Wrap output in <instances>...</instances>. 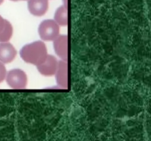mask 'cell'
I'll return each instance as SVG.
<instances>
[{
	"label": "cell",
	"instance_id": "30bf717a",
	"mask_svg": "<svg viewBox=\"0 0 151 141\" xmlns=\"http://www.w3.org/2000/svg\"><path fill=\"white\" fill-rule=\"evenodd\" d=\"M13 28L10 21L5 19L4 26L0 32V42H7L13 36Z\"/></svg>",
	"mask_w": 151,
	"mask_h": 141
},
{
	"label": "cell",
	"instance_id": "3957f363",
	"mask_svg": "<svg viewBox=\"0 0 151 141\" xmlns=\"http://www.w3.org/2000/svg\"><path fill=\"white\" fill-rule=\"evenodd\" d=\"M7 84L13 89H24L27 85V76L23 70L12 69L6 73Z\"/></svg>",
	"mask_w": 151,
	"mask_h": 141
},
{
	"label": "cell",
	"instance_id": "52a82bcc",
	"mask_svg": "<svg viewBox=\"0 0 151 141\" xmlns=\"http://www.w3.org/2000/svg\"><path fill=\"white\" fill-rule=\"evenodd\" d=\"M28 10L35 16H42L49 8L48 0H28Z\"/></svg>",
	"mask_w": 151,
	"mask_h": 141
},
{
	"label": "cell",
	"instance_id": "8fae6325",
	"mask_svg": "<svg viewBox=\"0 0 151 141\" xmlns=\"http://www.w3.org/2000/svg\"><path fill=\"white\" fill-rule=\"evenodd\" d=\"M6 73H7V70H6L5 66L4 63L0 61V83L5 79Z\"/></svg>",
	"mask_w": 151,
	"mask_h": 141
},
{
	"label": "cell",
	"instance_id": "5bb4252c",
	"mask_svg": "<svg viewBox=\"0 0 151 141\" xmlns=\"http://www.w3.org/2000/svg\"><path fill=\"white\" fill-rule=\"evenodd\" d=\"M10 1H26V0H10Z\"/></svg>",
	"mask_w": 151,
	"mask_h": 141
},
{
	"label": "cell",
	"instance_id": "277c9868",
	"mask_svg": "<svg viewBox=\"0 0 151 141\" xmlns=\"http://www.w3.org/2000/svg\"><path fill=\"white\" fill-rule=\"evenodd\" d=\"M58 64V61L55 58V57H54L53 55H50V54H47L45 60L41 64L36 66L38 72L41 75L44 76H51L55 73Z\"/></svg>",
	"mask_w": 151,
	"mask_h": 141
},
{
	"label": "cell",
	"instance_id": "7a4b0ae2",
	"mask_svg": "<svg viewBox=\"0 0 151 141\" xmlns=\"http://www.w3.org/2000/svg\"><path fill=\"white\" fill-rule=\"evenodd\" d=\"M38 34L43 41H53L60 34L59 25L55 20L43 21L38 26Z\"/></svg>",
	"mask_w": 151,
	"mask_h": 141
},
{
	"label": "cell",
	"instance_id": "ba28073f",
	"mask_svg": "<svg viewBox=\"0 0 151 141\" xmlns=\"http://www.w3.org/2000/svg\"><path fill=\"white\" fill-rule=\"evenodd\" d=\"M17 54L16 48L10 43L0 42V61L1 63H11Z\"/></svg>",
	"mask_w": 151,
	"mask_h": 141
},
{
	"label": "cell",
	"instance_id": "5b68a950",
	"mask_svg": "<svg viewBox=\"0 0 151 141\" xmlns=\"http://www.w3.org/2000/svg\"><path fill=\"white\" fill-rule=\"evenodd\" d=\"M53 46L56 54L63 61L68 60V36L59 35L54 40Z\"/></svg>",
	"mask_w": 151,
	"mask_h": 141
},
{
	"label": "cell",
	"instance_id": "4fadbf2b",
	"mask_svg": "<svg viewBox=\"0 0 151 141\" xmlns=\"http://www.w3.org/2000/svg\"><path fill=\"white\" fill-rule=\"evenodd\" d=\"M62 1H63V5L66 6V7H67V6H68V0H62Z\"/></svg>",
	"mask_w": 151,
	"mask_h": 141
},
{
	"label": "cell",
	"instance_id": "6da1fadb",
	"mask_svg": "<svg viewBox=\"0 0 151 141\" xmlns=\"http://www.w3.org/2000/svg\"><path fill=\"white\" fill-rule=\"evenodd\" d=\"M47 48L43 41H35L27 44L20 51V56L22 60L29 64H41L47 56Z\"/></svg>",
	"mask_w": 151,
	"mask_h": 141
},
{
	"label": "cell",
	"instance_id": "8992f818",
	"mask_svg": "<svg viewBox=\"0 0 151 141\" xmlns=\"http://www.w3.org/2000/svg\"><path fill=\"white\" fill-rule=\"evenodd\" d=\"M55 79L58 87L63 89L68 88V65L67 62L60 60L58 61L55 73Z\"/></svg>",
	"mask_w": 151,
	"mask_h": 141
},
{
	"label": "cell",
	"instance_id": "9a60e30c",
	"mask_svg": "<svg viewBox=\"0 0 151 141\" xmlns=\"http://www.w3.org/2000/svg\"><path fill=\"white\" fill-rule=\"evenodd\" d=\"M4 1V0H0V5H1V4H2L3 1Z\"/></svg>",
	"mask_w": 151,
	"mask_h": 141
},
{
	"label": "cell",
	"instance_id": "7c38bea8",
	"mask_svg": "<svg viewBox=\"0 0 151 141\" xmlns=\"http://www.w3.org/2000/svg\"><path fill=\"white\" fill-rule=\"evenodd\" d=\"M4 21H5V19H4L1 16H0V32L2 30L3 27H4Z\"/></svg>",
	"mask_w": 151,
	"mask_h": 141
},
{
	"label": "cell",
	"instance_id": "9c48e42d",
	"mask_svg": "<svg viewBox=\"0 0 151 141\" xmlns=\"http://www.w3.org/2000/svg\"><path fill=\"white\" fill-rule=\"evenodd\" d=\"M54 20L60 26H66L68 24V7L63 5L56 10Z\"/></svg>",
	"mask_w": 151,
	"mask_h": 141
}]
</instances>
